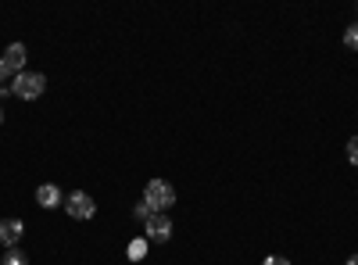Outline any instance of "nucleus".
I'll use <instances>...</instances> for the list:
<instances>
[{
    "mask_svg": "<svg viewBox=\"0 0 358 265\" xmlns=\"http://www.w3.org/2000/svg\"><path fill=\"white\" fill-rule=\"evenodd\" d=\"M143 241L147 244H169L172 241V219L169 215H151L143 222Z\"/></svg>",
    "mask_w": 358,
    "mask_h": 265,
    "instance_id": "obj_4",
    "label": "nucleus"
},
{
    "mask_svg": "<svg viewBox=\"0 0 358 265\" xmlns=\"http://www.w3.org/2000/svg\"><path fill=\"white\" fill-rule=\"evenodd\" d=\"M262 265H290V262H287V258H283V255H268V258H265V262H262Z\"/></svg>",
    "mask_w": 358,
    "mask_h": 265,
    "instance_id": "obj_12",
    "label": "nucleus"
},
{
    "mask_svg": "<svg viewBox=\"0 0 358 265\" xmlns=\"http://www.w3.org/2000/svg\"><path fill=\"white\" fill-rule=\"evenodd\" d=\"M4 265H29V258H25V251H18V248H8V255H4Z\"/></svg>",
    "mask_w": 358,
    "mask_h": 265,
    "instance_id": "obj_8",
    "label": "nucleus"
},
{
    "mask_svg": "<svg viewBox=\"0 0 358 265\" xmlns=\"http://www.w3.org/2000/svg\"><path fill=\"white\" fill-rule=\"evenodd\" d=\"M8 83H15V76H11L4 65H0V86H8Z\"/></svg>",
    "mask_w": 358,
    "mask_h": 265,
    "instance_id": "obj_14",
    "label": "nucleus"
},
{
    "mask_svg": "<svg viewBox=\"0 0 358 265\" xmlns=\"http://www.w3.org/2000/svg\"><path fill=\"white\" fill-rule=\"evenodd\" d=\"M348 265H358V255H351V258H348Z\"/></svg>",
    "mask_w": 358,
    "mask_h": 265,
    "instance_id": "obj_15",
    "label": "nucleus"
},
{
    "mask_svg": "<svg viewBox=\"0 0 358 265\" xmlns=\"http://www.w3.org/2000/svg\"><path fill=\"white\" fill-rule=\"evenodd\" d=\"M65 212H69L72 219H79V222H83V219H94V215H97V201L90 197L86 190H76V194L65 197Z\"/></svg>",
    "mask_w": 358,
    "mask_h": 265,
    "instance_id": "obj_3",
    "label": "nucleus"
},
{
    "mask_svg": "<svg viewBox=\"0 0 358 265\" xmlns=\"http://www.w3.org/2000/svg\"><path fill=\"white\" fill-rule=\"evenodd\" d=\"M22 233H25V222L22 219H4V222H0V244L15 248L22 241Z\"/></svg>",
    "mask_w": 358,
    "mask_h": 265,
    "instance_id": "obj_6",
    "label": "nucleus"
},
{
    "mask_svg": "<svg viewBox=\"0 0 358 265\" xmlns=\"http://www.w3.org/2000/svg\"><path fill=\"white\" fill-rule=\"evenodd\" d=\"M348 162H351V165H358V136H351V140H348Z\"/></svg>",
    "mask_w": 358,
    "mask_h": 265,
    "instance_id": "obj_11",
    "label": "nucleus"
},
{
    "mask_svg": "<svg viewBox=\"0 0 358 265\" xmlns=\"http://www.w3.org/2000/svg\"><path fill=\"white\" fill-rule=\"evenodd\" d=\"M65 197H62V190H57L54 183H43V187H36V204L40 208H57Z\"/></svg>",
    "mask_w": 358,
    "mask_h": 265,
    "instance_id": "obj_7",
    "label": "nucleus"
},
{
    "mask_svg": "<svg viewBox=\"0 0 358 265\" xmlns=\"http://www.w3.org/2000/svg\"><path fill=\"white\" fill-rule=\"evenodd\" d=\"M143 255H147V241H133V244H129V258H133V262H140Z\"/></svg>",
    "mask_w": 358,
    "mask_h": 265,
    "instance_id": "obj_9",
    "label": "nucleus"
},
{
    "mask_svg": "<svg viewBox=\"0 0 358 265\" xmlns=\"http://www.w3.org/2000/svg\"><path fill=\"white\" fill-rule=\"evenodd\" d=\"M0 65H4L11 76L25 72V43H11V47L4 50V57H0Z\"/></svg>",
    "mask_w": 358,
    "mask_h": 265,
    "instance_id": "obj_5",
    "label": "nucleus"
},
{
    "mask_svg": "<svg viewBox=\"0 0 358 265\" xmlns=\"http://www.w3.org/2000/svg\"><path fill=\"white\" fill-rule=\"evenodd\" d=\"M143 204L151 208V215H165L176 204V187L165 183V180H151L143 187Z\"/></svg>",
    "mask_w": 358,
    "mask_h": 265,
    "instance_id": "obj_1",
    "label": "nucleus"
},
{
    "mask_svg": "<svg viewBox=\"0 0 358 265\" xmlns=\"http://www.w3.org/2000/svg\"><path fill=\"white\" fill-rule=\"evenodd\" d=\"M344 43H348L351 50H358V22H355V25L348 29V33H344Z\"/></svg>",
    "mask_w": 358,
    "mask_h": 265,
    "instance_id": "obj_10",
    "label": "nucleus"
},
{
    "mask_svg": "<svg viewBox=\"0 0 358 265\" xmlns=\"http://www.w3.org/2000/svg\"><path fill=\"white\" fill-rule=\"evenodd\" d=\"M136 219H143V222H147V219H151V208H147V204H143V201L136 204Z\"/></svg>",
    "mask_w": 358,
    "mask_h": 265,
    "instance_id": "obj_13",
    "label": "nucleus"
},
{
    "mask_svg": "<svg viewBox=\"0 0 358 265\" xmlns=\"http://www.w3.org/2000/svg\"><path fill=\"white\" fill-rule=\"evenodd\" d=\"M0 122H4V108H0Z\"/></svg>",
    "mask_w": 358,
    "mask_h": 265,
    "instance_id": "obj_16",
    "label": "nucleus"
},
{
    "mask_svg": "<svg viewBox=\"0 0 358 265\" xmlns=\"http://www.w3.org/2000/svg\"><path fill=\"white\" fill-rule=\"evenodd\" d=\"M43 90H47V79L40 72H18L15 83H11V94L22 97V101H36Z\"/></svg>",
    "mask_w": 358,
    "mask_h": 265,
    "instance_id": "obj_2",
    "label": "nucleus"
}]
</instances>
